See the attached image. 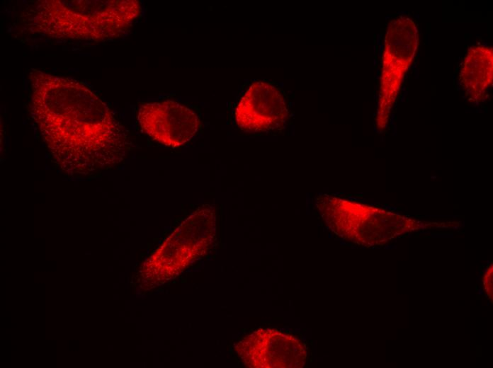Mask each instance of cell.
<instances>
[{
    "mask_svg": "<svg viewBox=\"0 0 493 368\" xmlns=\"http://www.w3.org/2000/svg\"><path fill=\"white\" fill-rule=\"evenodd\" d=\"M236 351L246 366L259 368H301L306 363L305 344L277 329H259L238 343Z\"/></svg>",
    "mask_w": 493,
    "mask_h": 368,
    "instance_id": "cell-4",
    "label": "cell"
},
{
    "mask_svg": "<svg viewBox=\"0 0 493 368\" xmlns=\"http://www.w3.org/2000/svg\"><path fill=\"white\" fill-rule=\"evenodd\" d=\"M34 93L33 117L57 166L81 178L120 163L129 145L123 125L92 93Z\"/></svg>",
    "mask_w": 493,
    "mask_h": 368,
    "instance_id": "cell-1",
    "label": "cell"
},
{
    "mask_svg": "<svg viewBox=\"0 0 493 368\" xmlns=\"http://www.w3.org/2000/svg\"><path fill=\"white\" fill-rule=\"evenodd\" d=\"M216 216L207 205L186 218L144 263L148 270L176 271L206 253L214 241Z\"/></svg>",
    "mask_w": 493,
    "mask_h": 368,
    "instance_id": "cell-3",
    "label": "cell"
},
{
    "mask_svg": "<svg viewBox=\"0 0 493 368\" xmlns=\"http://www.w3.org/2000/svg\"><path fill=\"white\" fill-rule=\"evenodd\" d=\"M482 284L484 287V292L486 293L488 298L492 301V264H489L487 269L484 271Z\"/></svg>",
    "mask_w": 493,
    "mask_h": 368,
    "instance_id": "cell-7",
    "label": "cell"
},
{
    "mask_svg": "<svg viewBox=\"0 0 493 368\" xmlns=\"http://www.w3.org/2000/svg\"><path fill=\"white\" fill-rule=\"evenodd\" d=\"M315 206L328 229L353 243L373 247L392 238V214L383 209L322 194Z\"/></svg>",
    "mask_w": 493,
    "mask_h": 368,
    "instance_id": "cell-2",
    "label": "cell"
},
{
    "mask_svg": "<svg viewBox=\"0 0 493 368\" xmlns=\"http://www.w3.org/2000/svg\"><path fill=\"white\" fill-rule=\"evenodd\" d=\"M234 115L236 124L242 131H274L286 124L289 118V104L283 90L278 85L257 81L244 92Z\"/></svg>",
    "mask_w": 493,
    "mask_h": 368,
    "instance_id": "cell-5",
    "label": "cell"
},
{
    "mask_svg": "<svg viewBox=\"0 0 493 368\" xmlns=\"http://www.w3.org/2000/svg\"><path fill=\"white\" fill-rule=\"evenodd\" d=\"M137 120L142 130L159 143L177 148L197 133L199 118L190 108L174 100L147 103L140 106Z\"/></svg>",
    "mask_w": 493,
    "mask_h": 368,
    "instance_id": "cell-6",
    "label": "cell"
}]
</instances>
